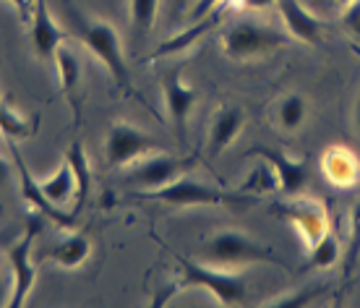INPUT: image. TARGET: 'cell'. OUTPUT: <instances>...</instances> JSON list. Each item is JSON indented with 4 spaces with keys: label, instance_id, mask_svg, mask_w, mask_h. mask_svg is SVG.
Here are the masks:
<instances>
[{
    "label": "cell",
    "instance_id": "1",
    "mask_svg": "<svg viewBox=\"0 0 360 308\" xmlns=\"http://www.w3.org/2000/svg\"><path fill=\"white\" fill-rule=\"evenodd\" d=\"M73 29H76V34H79L84 45L97 55L99 63L110 71L112 82L123 91H131V73H128L115 27L110 21H102V18H86L82 13H73Z\"/></svg>",
    "mask_w": 360,
    "mask_h": 308
},
{
    "label": "cell",
    "instance_id": "2",
    "mask_svg": "<svg viewBox=\"0 0 360 308\" xmlns=\"http://www.w3.org/2000/svg\"><path fill=\"white\" fill-rule=\"evenodd\" d=\"M201 259L212 267H222V269H233V267H243V264H277L285 267L271 248L256 243L240 230H222L212 236L201 248Z\"/></svg>",
    "mask_w": 360,
    "mask_h": 308
},
{
    "label": "cell",
    "instance_id": "3",
    "mask_svg": "<svg viewBox=\"0 0 360 308\" xmlns=\"http://www.w3.org/2000/svg\"><path fill=\"white\" fill-rule=\"evenodd\" d=\"M288 37L279 34L277 29L266 27L264 21L256 18H238L222 34V47L225 55L233 60H248V58H262L274 50L288 47Z\"/></svg>",
    "mask_w": 360,
    "mask_h": 308
},
{
    "label": "cell",
    "instance_id": "4",
    "mask_svg": "<svg viewBox=\"0 0 360 308\" xmlns=\"http://www.w3.org/2000/svg\"><path fill=\"white\" fill-rule=\"evenodd\" d=\"M178 256V254H175ZM180 264V285H198L207 293H212L219 306H243L248 298L243 277L235 272H225L222 267H212V264H196L188 262L186 256H178Z\"/></svg>",
    "mask_w": 360,
    "mask_h": 308
},
{
    "label": "cell",
    "instance_id": "5",
    "mask_svg": "<svg viewBox=\"0 0 360 308\" xmlns=\"http://www.w3.org/2000/svg\"><path fill=\"white\" fill-rule=\"evenodd\" d=\"M149 199L165 201L172 207H212V204H251V193H233V191L217 188V186H207V183H198L193 178H178V181L167 183L162 188L146 193Z\"/></svg>",
    "mask_w": 360,
    "mask_h": 308
},
{
    "label": "cell",
    "instance_id": "6",
    "mask_svg": "<svg viewBox=\"0 0 360 308\" xmlns=\"http://www.w3.org/2000/svg\"><path fill=\"white\" fill-rule=\"evenodd\" d=\"M157 152H167V146L160 139L144 134L141 128L123 123V120H115L110 126L108 141H105V160L110 167H126Z\"/></svg>",
    "mask_w": 360,
    "mask_h": 308
},
{
    "label": "cell",
    "instance_id": "7",
    "mask_svg": "<svg viewBox=\"0 0 360 308\" xmlns=\"http://www.w3.org/2000/svg\"><path fill=\"white\" fill-rule=\"evenodd\" d=\"M39 230H42V219H39V212H34V214H29V225L24 238L11 245L8 254H6L11 267H13V298L8 300L11 308L24 306L37 282V269L34 262H32V245H34V238Z\"/></svg>",
    "mask_w": 360,
    "mask_h": 308
},
{
    "label": "cell",
    "instance_id": "8",
    "mask_svg": "<svg viewBox=\"0 0 360 308\" xmlns=\"http://www.w3.org/2000/svg\"><path fill=\"white\" fill-rule=\"evenodd\" d=\"M191 165H193V160H180V157L157 152L152 157H144V160L134 162V167L126 175V183H134V186L146 191H157L167 186V183L183 178V172L188 170Z\"/></svg>",
    "mask_w": 360,
    "mask_h": 308
},
{
    "label": "cell",
    "instance_id": "9",
    "mask_svg": "<svg viewBox=\"0 0 360 308\" xmlns=\"http://www.w3.org/2000/svg\"><path fill=\"white\" fill-rule=\"evenodd\" d=\"M162 94H165V105H167V115H170V123L175 128L180 141H186V131H188V118L191 110L196 105L198 94L191 84L183 82V73L175 68V71H167L162 79Z\"/></svg>",
    "mask_w": 360,
    "mask_h": 308
},
{
    "label": "cell",
    "instance_id": "10",
    "mask_svg": "<svg viewBox=\"0 0 360 308\" xmlns=\"http://www.w3.org/2000/svg\"><path fill=\"white\" fill-rule=\"evenodd\" d=\"M8 146H11V157H13V162H16V172H18V183H21V196H24V201H27V204H32V207H34V212L45 214L47 219H53L55 225L73 227V222H76V214H65L63 209L55 207L53 201L47 199L45 193H42V188H39V181H34V178H32V172H29L27 162H24V157H21V152H18V146L13 144V139H8Z\"/></svg>",
    "mask_w": 360,
    "mask_h": 308
},
{
    "label": "cell",
    "instance_id": "11",
    "mask_svg": "<svg viewBox=\"0 0 360 308\" xmlns=\"http://www.w3.org/2000/svg\"><path fill=\"white\" fill-rule=\"evenodd\" d=\"M279 212H282V217L288 219L290 225L295 227L297 236L306 240L308 248H311V245H314L316 240L329 230L324 207H321V204H316V201H308V199L290 201V204H282Z\"/></svg>",
    "mask_w": 360,
    "mask_h": 308
},
{
    "label": "cell",
    "instance_id": "12",
    "mask_svg": "<svg viewBox=\"0 0 360 308\" xmlns=\"http://www.w3.org/2000/svg\"><path fill=\"white\" fill-rule=\"evenodd\" d=\"M253 154H259L262 160L271 165V170L277 175V191L285 196H297L308 183V167L297 160H290L285 152H277L271 146H253Z\"/></svg>",
    "mask_w": 360,
    "mask_h": 308
},
{
    "label": "cell",
    "instance_id": "13",
    "mask_svg": "<svg viewBox=\"0 0 360 308\" xmlns=\"http://www.w3.org/2000/svg\"><path fill=\"white\" fill-rule=\"evenodd\" d=\"M277 8L290 37H295L306 45H319L324 39L326 24L319 16H314L300 0H277Z\"/></svg>",
    "mask_w": 360,
    "mask_h": 308
},
{
    "label": "cell",
    "instance_id": "14",
    "mask_svg": "<svg viewBox=\"0 0 360 308\" xmlns=\"http://www.w3.org/2000/svg\"><path fill=\"white\" fill-rule=\"evenodd\" d=\"M63 32L55 24L53 13L47 8V0H34V13H32V45L42 60L55 58L58 47L63 45Z\"/></svg>",
    "mask_w": 360,
    "mask_h": 308
},
{
    "label": "cell",
    "instance_id": "15",
    "mask_svg": "<svg viewBox=\"0 0 360 308\" xmlns=\"http://www.w3.org/2000/svg\"><path fill=\"white\" fill-rule=\"evenodd\" d=\"M321 170L337 188H352L360 181V160L347 146H329L321 157Z\"/></svg>",
    "mask_w": 360,
    "mask_h": 308
},
{
    "label": "cell",
    "instance_id": "16",
    "mask_svg": "<svg viewBox=\"0 0 360 308\" xmlns=\"http://www.w3.org/2000/svg\"><path fill=\"white\" fill-rule=\"evenodd\" d=\"M245 123V113L238 105H230V108H222L214 115L212 126H209V141H207V154L209 157H219L227 146L233 144L238 134L243 131Z\"/></svg>",
    "mask_w": 360,
    "mask_h": 308
},
{
    "label": "cell",
    "instance_id": "17",
    "mask_svg": "<svg viewBox=\"0 0 360 308\" xmlns=\"http://www.w3.org/2000/svg\"><path fill=\"white\" fill-rule=\"evenodd\" d=\"M230 3H233V0L219 3L209 16L198 18V21H193V27H188L186 32H180L178 37H172V39H167V42H162V45L152 53V58H165V55H170V53H180V50H186V47L193 45V42H198L201 37L207 34L209 29H214L217 24H222V21H225V16L230 13V8H233Z\"/></svg>",
    "mask_w": 360,
    "mask_h": 308
},
{
    "label": "cell",
    "instance_id": "18",
    "mask_svg": "<svg viewBox=\"0 0 360 308\" xmlns=\"http://www.w3.org/2000/svg\"><path fill=\"white\" fill-rule=\"evenodd\" d=\"M39 188L47 199L53 201L55 207H68L76 201V175H73V167L68 160H63V165L47 178V181H39Z\"/></svg>",
    "mask_w": 360,
    "mask_h": 308
},
{
    "label": "cell",
    "instance_id": "19",
    "mask_svg": "<svg viewBox=\"0 0 360 308\" xmlns=\"http://www.w3.org/2000/svg\"><path fill=\"white\" fill-rule=\"evenodd\" d=\"M65 160L71 162L73 175H76V201H73V214L79 217V214H82V209H84V204H86V199H89V193H91L89 157H86V152H84V146H82V141H79V139L71 144V149H68V154H65Z\"/></svg>",
    "mask_w": 360,
    "mask_h": 308
},
{
    "label": "cell",
    "instance_id": "20",
    "mask_svg": "<svg viewBox=\"0 0 360 308\" xmlns=\"http://www.w3.org/2000/svg\"><path fill=\"white\" fill-rule=\"evenodd\" d=\"M91 254V240L84 233H73V236L63 238L60 243L53 248V262H58L65 269H76L82 267Z\"/></svg>",
    "mask_w": 360,
    "mask_h": 308
},
{
    "label": "cell",
    "instance_id": "21",
    "mask_svg": "<svg viewBox=\"0 0 360 308\" xmlns=\"http://www.w3.org/2000/svg\"><path fill=\"white\" fill-rule=\"evenodd\" d=\"M342 262V245L332 230H326L311 248H308V264L314 269H332L334 264Z\"/></svg>",
    "mask_w": 360,
    "mask_h": 308
},
{
    "label": "cell",
    "instance_id": "22",
    "mask_svg": "<svg viewBox=\"0 0 360 308\" xmlns=\"http://www.w3.org/2000/svg\"><path fill=\"white\" fill-rule=\"evenodd\" d=\"M55 65H58V76H60V89L65 97H73V91L82 82V63L79 55L73 53L68 45H60L55 53Z\"/></svg>",
    "mask_w": 360,
    "mask_h": 308
},
{
    "label": "cell",
    "instance_id": "23",
    "mask_svg": "<svg viewBox=\"0 0 360 308\" xmlns=\"http://www.w3.org/2000/svg\"><path fill=\"white\" fill-rule=\"evenodd\" d=\"M306 118H308V102H306V97H300V94H288V97L277 105V123L285 128V131L303 128Z\"/></svg>",
    "mask_w": 360,
    "mask_h": 308
},
{
    "label": "cell",
    "instance_id": "24",
    "mask_svg": "<svg viewBox=\"0 0 360 308\" xmlns=\"http://www.w3.org/2000/svg\"><path fill=\"white\" fill-rule=\"evenodd\" d=\"M157 8H160V0H131V29L139 42H144L152 34Z\"/></svg>",
    "mask_w": 360,
    "mask_h": 308
},
{
    "label": "cell",
    "instance_id": "25",
    "mask_svg": "<svg viewBox=\"0 0 360 308\" xmlns=\"http://www.w3.org/2000/svg\"><path fill=\"white\" fill-rule=\"evenodd\" d=\"M243 191L245 193H274L277 191V175H274V170H271V165L266 160L248 172Z\"/></svg>",
    "mask_w": 360,
    "mask_h": 308
},
{
    "label": "cell",
    "instance_id": "26",
    "mask_svg": "<svg viewBox=\"0 0 360 308\" xmlns=\"http://www.w3.org/2000/svg\"><path fill=\"white\" fill-rule=\"evenodd\" d=\"M32 123H27V118H18L16 113L8 108V105H3L0 100V131L6 134V139H27L32 136Z\"/></svg>",
    "mask_w": 360,
    "mask_h": 308
},
{
    "label": "cell",
    "instance_id": "27",
    "mask_svg": "<svg viewBox=\"0 0 360 308\" xmlns=\"http://www.w3.org/2000/svg\"><path fill=\"white\" fill-rule=\"evenodd\" d=\"M358 256H360V204H355V207H352V214H350V243H347V251L342 254L345 277H350L352 274Z\"/></svg>",
    "mask_w": 360,
    "mask_h": 308
},
{
    "label": "cell",
    "instance_id": "28",
    "mask_svg": "<svg viewBox=\"0 0 360 308\" xmlns=\"http://www.w3.org/2000/svg\"><path fill=\"white\" fill-rule=\"evenodd\" d=\"M342 27L350 32L352 37L360 39V0H350L347 8L342 13Z\"/></svg>",
    "mask_w": 360,
    "mask_h": 308
},
{
    "label": "cell",
    "instance_id": "29",
    "mask_svg": "<svg viewBox=\"0 0 360 308\" xmlns=\"http://www.w3.org/2000/svg\"><path fill=\"white\" fill-rule=\"evenodd\" d=\"M316 295V290H300V293H292V295H282L279 300L269 303L274 308H295V306H308L311 298Z\"/></svg>",
    "mask_w": 360,
    "mask_h": 308
},
{
    "label": "cell",
    "instance_id": "30",
    "mask_svg": "<svg viewBox=\"0 0 360 308\" xmlns=\"http://www.w3.org/2000/svg\"><path fill=\"white\" fill-rule=\"evenodd\" d=\"M219 3H225V0H196V3H193V11H191V21H198V18L209 16Z\"/></svg>",
    "mask_w": 360,
    "mask_h": 308
},
{
    "label": "cell",
    "instance_id": "31",
    "mask_svg": "<svg viewBox=\"0 0 360 308\" xmlns=\"http://www.w3.org/2000/svg\"><path fill=\"white\" fill-rule=\"evenodd\" d=\"M8 3L18 11L21 21H32V13H34V0H8Z\"/></svg>",
    "mask_w": 360,
    "mask_h": 308
},
{
    "label": "cell",
    "instance_id": "32",
    "mask_svg": "<svg viewBox=\"0 0 360 308\" xmlns=\"http://www.w3.org/2000/svg\"><path fill=\"white\" fill-rule=\"evenodd\" d=\"M243 3L253 11H264V8H269V6H274L277 0H243Z\"/></svg>",
    "mask_w": 360,
    "mask_h": 308
},
{
    "label": "cell",
    "instance_id": "33",
    "mask_svg": "<svg viewBox=\"0 0 360 308\" xmlns=\"http://www.w3.org/2000/svg\"><path fill=\"white\" fill-rule=\"evenodd\" d=\"M8 178H11V167H8V162L0 157V188L8 183Z\"/></svg>",
    "mask_w": 360,
    "mask_h": 308
},
{
    "label": "cell",
    "instance_id": "34",
    "mask_svg": "<svg viewBox=\"0 0 360 308\" xmlns=\"http://www.w3.org/2000/svg\"><path fill=\"white\" fill-rule=\"evenodd\" d=\"M355 128H358L360 134V97H358V105H355Z\"/></svg>",
    "mask_w": 360,
    "mask_h": 308
},
{
    "label": "cell",
    "instance_id": "35",
    "mask_svg": "<svg viewBox=\"0 0 360 308\" xmlns=\"http://www.w3.org/2000/svg\"><path fill=\"white\" fill-rule=\"evenodd\" d=\"M0 306H6V285L0 282Z\"/></svg>",
    "mask_w": 360,
    "mask_h": 308
},
{
    "label": "cell",
    "instance_id": "36",
    "mask_svg": "<svg viewBox=\"0 0 360 308\" xmlns=\"http://www.w3.org/2000/svg\"><path fill=\"white\" fill-rule=\"evenodd\" d=\"M337 3H342V6H347V3H350V0H337Z\"/></svg>",
    "mask_w": 360,
    "mask_h": 308
},
{
    "label": "cell",
    "instance_id": "37",
    "mask_svg": "<svg viewBox=\"0 0 360 308\" xmlns=\"http://www.w3.org/2000/svg\"><path fill=\"white\" fill-rule=\"evenodd\" d=\"M183 3H186V0H183Z\"/></svg>",
    "mask_w": 360,
    "mask_h": 308
}]
</instances>
